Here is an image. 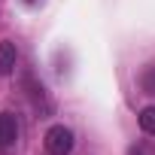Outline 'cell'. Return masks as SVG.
I'll use <instances>...</instances> for the list:
<instances>
[{
    "label": "cell",
    "mask_w": 155,
    "mask_h": 155,
    "mask_svg": "<svg viewBox=\"0 0 155 155\" xmlns=\"http://www.w3.org/2000/svg\"><path fill=\"white\" fill-rule=\"evenodd\" d=\"M140 88L146 94H155V64H146L140 73Z\"/></svg>",
    "instance_id": "obj_4"
},
{
    "label": "cell",
    "mask_w": 155,
    "mask_h": 155,
    "mask_svg": "<svg viewBox=\"0 0 155 155\" xmlns=\"http://www.w3.org/2000/svg\"><path fill=\"white\" fill-rule=\"evenodd\" d=\"M46 152L49 155H70V149H73V131L70 128H64V125H52L49 131H46Z\"/></svg>",
    "instance_id": "obj_1"
},
{
    "label": "cell",
    "mask_w": 155,
    "mask_h": 155,
    "mask_svg": "<svg viewBox=\"0 0 155 155\" xmlns=\"http://www.w3.org/2000/svg\"><path fill=\"white\" fill-rule=\"evenodd\" d=\"M18 140V119L12 113H0V149H9Z\"/></svg>",
    "instance_id": "obj_2"
},
{
    "label": "cell",
    "mask_w": 155,
    "mask_h": 155,
    "mask_svg": "<svg viewBox=\"0 0 155 155\" xmlns=\"http://www.w3.org/2000/svg\"><path fill=\"white\" fill-rule=\"evenodd\" d=\"M25 3H31V6H34V3H37V0H25Z\"/></svg>",
    "instance_id": "obj_6"
},
{
    "label": "cell",
    "mask_w": 155,
    "mask_h": 155,
    "mask_svg": "<svg viewBox=\"0 0 155 155\" xmlns=\"http://www.w3.org/2000/svg\"><path fill=\"white\" fill-rule=\"evenodd\" d=\"M140 128H143L146 134H155V107H146V110L140 113Z\"/></svg>",
    "instance_id": "obj_5"
},
{
    "label": "cell",
    "mask_w": 155,
    "mask_h": 155,
    "mask_svg": "<svg viewBox=\"0 0 155 155\" xmlns=\"http://www.w3.org/2000/svg\"><path fill=\"white\" fill-rule=\"evenodd\" d=\"M15 64H18V49H15V43L3 40L0 43V76H9L15 70Z\"/></svg>",
    "instance_id": "obj_3"
}]
</instances>
